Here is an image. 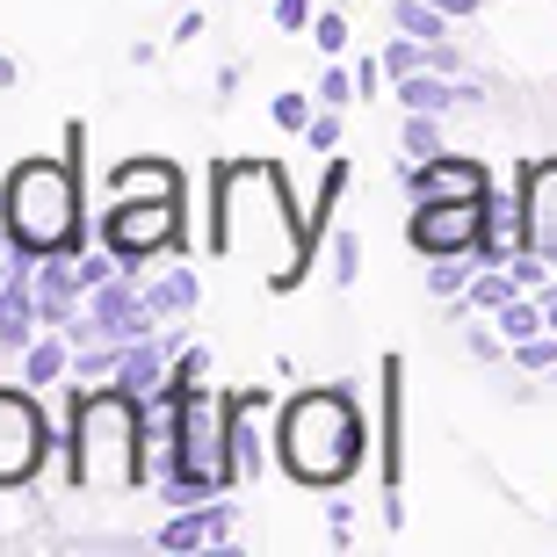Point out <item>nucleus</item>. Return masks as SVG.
Returning a JSON list of instances; mask_svg holds the SVG:
<instances>
[{
	"label": "nucleus",
	"instance_id": "obj_18",
	"mask_svg": "<svg viewBox=\"0 0 557 557\" xmlns=\"http://www.w3.org/2000/svg\"><path fill=\"white\" fill-rule=\"evenodd\" d=\"M145 305H152V319H188V311L203 305V283H196V269H174L145 289Z\"/></svg>",
	"mask_w": 557,
	"mask_h": 557
},
{
	"label": "nucleus",
	"instance_id": "obj_17",
	"mask_svg": "<svg viewBox=\"0 0 557 557\" xmlns=\"http://www.w3.org/2000/svg\"><path fill=\"white\" fill-rule=\"evenodd\" d=\"M398 87V109H428V116H449L463 95H456V81H442L434 65H420V73H406V81H392Z\"/></svg>",
	"mask_w": 557,
	"mask_h": 557
},
{
	"label": "nucleus",
	"instance_id": "obj_27",
	"mask_svg": "<svg viewBox=\"0 0 557 557\" xmlns=\"http://www.w3.org/2000/svg\"><path fill=\"white\" fill-rule=\"evenodd\" d=\"M515 362H521L529 376H550V370H557V333L543 326V333H529V341H515Z\"/></svg>",
	"mask_w": 557,
	"mask_h": 557
},
{
	"label": "nucleus",
	"instance_id": "obj_38",
	"mask_svg": "<svg viewBox=\"0 0 557 557\" xmlns=\"http://www.w3.org/2000/svg\"><path fill=\"white\" fill-rule=\"evenodd\" d=\"M434 8H442V15H449V22H463V15H478L485 0H434Z\"/></svg>",
	"mask_w": 557,
	"mask_h": 557
},
{
	"label": "nucleus",
	"instance_id": "obj_14",
	"mask_svg": "<svg viewBox=\"0 0 557 557\" xmlns=\"http://www.w3.org/2000/svg\"><path fill=\"white\" fill-rule=\"evenodd\" d=\"M341 196H348V160L333 152L326 174H319V196H311V210H305V239H311V253L333 239V210H341Z\"/></svg>",
	"mask_w": 557,
	"mask_h": 557
},
{
	"label": "nucleus",
	"instance_id": "obj_35",
	"mask_svg": "<svg viewBox=\"0 0 557 557\" xmlns=\"http://www.w3.org/2000/svg\"><path fill=\"white\" fill-rule=\"evenodd\" d=\"M326 521H333V543H348V529H355V507H348V499H333V507H326Z\"/></svg>",
	"mask_w": 557,
	"mask_h": 557
},
{
	"label": "nucleus",
	"instance_id": "obj_10",
	"mask_svg": "<svg viewBox=\"0 0 557 557\" xmlns=\"http://www.w3.org/2000/svg\"><path fill=\"white\" fill-rule=\"evenodd\" d=\"M515 210H521V247L543 253V261L557 269V160H529L521 166Z\"/></svg>",
	"mask_w": 557,
	"mask_h": 557
},
{
	"label": "nucleus",
	"instance_id": "obj_39",
	"mask_svg": "<svg viewBox=\"0 0 557 557\" xmlns=\"http://www.w3.org/2000/svg\"><path fill=\"white\" fill-rule=\"evenodd\" d=\"M536 297H543V326H550V333H557V283H543V289H536Z\"/></svg>",
	"mask_w": 557,
	"mask_h": 557
},
{
	"label": "nucleus",
	"instance_id": "obj_34",
	"mask_svg": "<svg viewBox=\"0 0 557 557\" xmlns=\"http://www.w3.org/2000/svg\"><path fill=\"white\" fill-rule=\"evenodd\" d=\"M428 65H434V73H456V65H463L456 37H434V44H428Z\"/></svg>",
	"mask_w": 557,
	"mask_h": 557
},
{
	"label": "nucleus",
	"instance_id": "obj_15",
	"mask_svg": "<svg viewBox=\"0 0 557 557\" xmlns=\"http://www.w3.org/2000/svg\"><path fill=\"white\" fill-rule=\"evenodd\" d=\"M116 196H182V166L174 160H124L109 174Z\"/></svg>",
	"mask_w": 557,
	"mask_h": 557
},
{
	"label": "nucleus",
	"instance_id": "obj_40",
	"mask_svg": "<svg viewBox=\"0 0 557 557\" xmlns=\"http://www.w3.org/2000/svg\"><path fill=\"white\" fill-rule=\"evenodd\" d=\"M0 87H22V65L8 59V51H0Z\"/></svg>",
	"mask_w": 557,
	"mask_h": 557
},
{
	"label": "nucleus",
	"instance_id": "obj_32",
	"mask_svg": "<svg viewBox=\"0 0 557 557\" xmlns=\"http://www.w3.org/2000/svg\"><path fill=\"white\" fill-rule=\"evenodd\" d=\"M305 145L311 152H333V145H341V109H319V116L305 124Z\"/></svg>",
	"mask_w": 557,
	"mask_h": 557
},
{
	"label": "nucleus",
	"instance_id": "obj_24",
	"mask_svg": "<svg viewBox=\"0 0 557 557\" xmlns=\"http://www.w3.org/2000/svg\"><path fill=\"white\" fill-rule=\"evenodd\" d=\"M398 152H406V160H434V152H442V116H428V109H406Z\"/></svg>",
	"mask_w": 557,
	"mask_h": 557
},
{
	"label": "nucleus",
	"instance_id": "obj_19",
	"mask_svg": "<svg viewBox=\"0 0 557 557\" xmlns=\"http://www.w3.org/2000/svg\"><path fill=\"white\" fill-rule=\"evenodd\" d=\"M478 269H485L478 253H442V261L428 269V297H434V305H456V297L471 289V275H478Z\"/></svg>",
	"mask_w": 557,
	"mask_h": 557
},
{
	"label": "nucleus",
	"instance_id": "obj_26",
	"mask_svg": "<svg viewBox=\"0 0 557 557\" xmlns=\"http://www.w3.org/2000/svg\"><path fill=\"white\" fill-rule=\"evenodd\" d=\"M311 95H319V109H348V102H362V87H355V65H326V73L311 81Z\"/></svg>",
	"mask_w": 557,
	"mask_h": 557
},
{
	"label": "nucleus",
	"instance_id": "obj_30",
	"mask_svg": "<svg viewBox=\"0 0 557 557\" xmlns=\"http://www.w3.org/2000/svg\"><path fill=\"white\" fill-rule=\"evenodd\" d=\"M311 44H319L326 59H341V51H348V15H341V8H319V22H311Z\"/></svg>",
	"mask_w": 557,
	"mask_h": 557
},
{
	"label": "nucleus",
	"instance_id": "obj_2",
	"mask_svg": "<svg viewBox=\"0 0 557 557\" xmlns=\"http://www.w3.org/2000/svg\"><path fill=\"white\" fill-rule=\"evenodd\" d=\"M73 493L95 499H124L138 485H152L145 471V398H131L116 376L95 392H73Z\"/></svg>",
	"mask_w": 557,
	"mask_h": 557
},
{
	"label": "nucleus",
	"instance_id": "obj_36",
	"mask_svg": "<svg viewBox=\"0 0 557 557\" xmlns=\"http://www.w3.org/2000/svg\"><path fill=\"white\" fill-rule=\"evenodd\" d=\"M463 348H471L478 362H493V355H499V326L493 333H463Z\"/></svg>",
	"mask_w": 557,
	"mask_h": 557
},
{
	"label": "nucleus",
	"instance_id": "obj_11",
	"mask_svg": "<svg viewBox=\"0 0 557 557\" xmlns=\"http://www.w3.org/2000/svg\"><path fill=\"white\" fill-rule=\"evenodd\" d=\"M269 406H275L269 384L225 392V413H232V471H239V485H261V471H269V456H261V428H253Z\"/></svg>",
	"mask_w": 557,
	"mask_h": 557
},
{
	"label": "nucleus",
	"instance_id": "obj_4",
	"mask_svg": "<svg viewBox=\"0 0 557 557\" xmlns=\"http://www.w3.org/2000/svg\"><path fill=\"white\" fill-rule=\"evenodd\" d=\"M269 225L305 239V210L289 203L283 166L275 160H225L218 166V253H253V239ZM311 253V239H305Z\"/></svg>",
	"mask_w": 557,
	"mask_h": 557
},
{
	"label": "nucleus",
	"instance_id": "obj_9",
	"mask_svg": "<svg viewBox=\"0 0 557 557\" xmlns=\"http://www.w3.org/2000/svg\"><path fill=\"white\" fill-rule=\"evenodd\" d=\"M398 188L413 203H449V196H493V166L471 160V152H434V160H406L398 166Z\"/></svg>",
	"mask_w": 557,
	"mask_h": 557
},
{
	"label": "nucleus",
	"instance_id": "obj_1",
	"mask_svg": "<svg viewBox=\"0 0 557 557\" xmlns=\"http://www.w3.org/2000/svg\"><path fill=\"white\" fill-rule=\"evenodd\" d=\"M275 456L297 485H348L370 456V428H362V406H355L348 384H311V392L283 398V420H275Z\"/></svg>",
	"mask_w": 557,
	"mask_h": 557
},
{
	"label": "nucleus",
	"instance_id": "obj_22",
	"mask_svg": "<svg viewBox=\"0 0 557 557\" xmlns=\"http://www.w3.org/2000/svg\"><path fill=\"white\" fill-rule=\"evenodd\" d=\"M392 29H406V37L434 44V37H449V15H442L434 0H392Z\"/></svg>",
	"mask_w": 557,
	"mask_h": 557
},
{
	"label": "nucleus",
	"instance_id": "obj_20",
	"mask_svg": "<svg viewBox=\"0 0 557 557\" xmlns=\"http://www.w3.org/2000/svg\"><path fill=\"white\" fill-rule=\"evenodd\" d=\"M515 297H521L515 269H478V275H471V289H463V305H471V311H485V319H493L499 305H515Z\"/></svg>",
	"mask_w": 557,
	"mask_h": 557
},
{
	"label": "nucleus",
	"instance_id": "obj_31",
	"mask_svg": "<svg viewBox=\"0 0 557 557\" xmlns=\"http://www.w3.org/2000/svg\"><path fill=\"white\" fill-rule=\"evenodd\" d=\"M269 22L283 37H305L311 22H319V8H311V0H269Z\"/></svg>",
	"mask_w": 557,
	"mask_h": 557
},
{
	"label": "nucleus",
	"instance_id": "obj_21",
	"mask_svg": "<svg viewBox=\"0 0 557 557\" xmlns=\"http://www.w3.org/2000/svg\"><path fill=\"white\" fill-rule=\"evenodd\" d=\"M493 326H499V341H507V348H515V341H529V333H543V297H536V289H521L515 305L493 311Z\"/></svg>",
	"mask_w": 557,
	"mask_h": 557
},
{
	"label": "nucleus",
	"instance_id": "obj_13",
	"mask_svg": "<svg viewBox=\"0 0 557 557\" xmlns=\"http://www.w3.org/2000/svg\"><path fill=\"white\" fill-rule=\"evenodd\" d=\"M166 362H174V341H160V333H138L124 348V362H116V384H124L131 398H152L166 384Z\"/></svg>",
	"mask_w": 557,
	"mask_h": 557
},
{
	"label": "nucleus",
	"instance_id": "obj_16",
	"mask_svg": "<svg viewBox=\"0 0 557 557\" xmlns=\"http://www.w3.org/2000/svg\"><path fill=\"white\" fill-rule=\"evenodd\" d=\"M65 370H73V341H65L59 326L44 333V341H29V348H22V384H29V392H37V384H59Z\"/></svg>",
	"mask_w": 557,
	"mask_h": 557
},
{
	"label": "nucleus",
	"instance_id": "obj_29",
	"mask_svg": "<svg viewBox=\"0 0 557 557\" xmlns=\"http://www.w3.org/2000/svg\"><path fill=\"white\" fill-rule=\"evenodd\" d=\"M326 247H333V283L355 289V275H362V239H355V232H333Z\"/></svg>",
	"mask_w": 557,
	"mask_h": 557
},
{
	"label": "nucleus",
	"instance_id": "obj_3",
	"mask_svg": "<svg viewBox=\"0 0 557 557\" xmlns=\"http://www.w3.org/2000/svg\"><path fill=\"white\" fill-rule=\"evenodd\" d=\"M0 225L15 253H81L87 247V166L73 152H29L8 166L0 188Z\"/></svg>",
	"mask_w": 557,
	"mask_h": 557
},
{
	"label": "nucleus",
	"instance_id": "obj_5",
	"mask_svg": "<svg viewBox=\"0 0 557 557\" xmlns=\"http://www.w3.org/2000/svg\"><path fill=\"white\" fill-rule=\"evenodd\" d=\"M182 239V196H116L102 210V247L124 261L131 275Z\"/></svg>",
	"mask_w": 557,
	"mask_h": 557
},
{
	"label": "nucleus",
	"instance_id": "obj_8",
	"mask_svg": "<svg viewBox=\"0 0 557 557\" xmlns=\"http://www.w3.org/2000/svg\"><path fill=\"white\" fill-rule=\"evenodd\" d=\"M376 428H384V442H376V463H384V529H398L406 521V499H398V463H406V362L398 355H384L376 362Z\"/></svg>",
	"mask_w": 557,
	"mask_h": 557
},
{
	"label": "nucleus",
	"instance_id": "obj_23",
	"mask_svg": "<svg viewBox=\"0 0 557 557\" xmlns=\"http://www.w3.org/2000/svg\"><path fill=\"white\" fill-rule=\"evenodd\" d=\"M203 376H210V348L196 341V348H174V362H166V384H160V392L188 398V392H203Z\"/></svg>",
	"mask_w": 557,
	"mask_h": 557
},
{
	"label": "nucleus",
	"instance_id": "obj_37",
	"mask_svg": "<svg viewBox=\"0 0 557 557\" xmlns=\"http://www.w3.org/2000/svg\"><path fill=\"white\" fill-rule=\"evenodd\" d=\"M196 37H203V8H188V15L174 22V44H196Z\"/></svg>",
	"mask_w": 557,
	"mask_h": 557
},
{
	"label": "nucleus",
	"instance_id": "obj_33",
	"mask_svg": "<svg viewBox=\"0 0 557 557\" xmlns=\"http://www.w3.org/2000/svg\"><path fill=\"white\" fill-rule=\"evenodd\" d=\"M384 81H392V73H384V51H376V59H355V87H362V102H376Z\"/></svg>",
	"mask_w": 557,
	"mask_h": 557
},
{
	"label": "nucleus",
	"instance_id": "obj_28",
	"mask_svg": "<svg viewBox=\"0 0 557 557\" xmlns=\"http://www.w3.org/2000/svg\"><path fill=\"white\" fill-rule=\"evenodd\" d=\"M420 65H428V44L398 29V37L384 44V73H392V81H406V73H420Z\"/></svg>",
	"mask_w": 557,
	"mask_h": 557
},
{
	"label": "nucleus",
	"instance_id": "obj_6",
	"mask_svg": "<svg viewBox=\"0 0 557 557\" xmlns=\"http://www.w3.org/2000/svg\"><path fill=\"white\" fill-rule=\"evenodd\" d=\"M51 456V420L29 398V384H0V493L8 485H29Z\"/></svg>",
	"mask_w": 557,
	"mask_h": 557
},
{
	"label": "nucleus",
	"instance_id": "obj_42",
	"mask_svg": "<svg viewBox=\"0 0 557 557\" xmlns=\"http://www.w3.org/2000/svg\"><path fill=\"white\" fill-rule=\"evenodd\" d=\"M550 376H557V370H550Z\"/></svg>",
	"mask_w": 557,
	"mask_h": 557
},
{
	"label": "nucleus",
	"instance_id": "obj_25",
	"mask_svg": "<svg viewBox=\"0 0 557 557\" xmlns=\"http://www.w3.org/2000/svg\"><path fill=\"white\" fill-rule=\"evenodd\" d=\"M269 116H275V131H297V138H305V124L319 116V95H305V87H283V95L269 102Z\"/></svg>",
	"mask_w": 557,
	"mask_h": 557
},
{
	"label": "nucleus",
	"instance_id": "obj_7",
	"mask_svg": "<svg viewBox=\"0 0 557 557\" xmlns=\"http://www.w3.org/2000/svg\"><path fill=\"white\" fill-rule=\"evenodd\" d=\"M485 203L493 196H449V203H413L406 210V247L442 261V253H478V232H485Z\"/></svg>",
	"mask_w": 557,
	"mask_h": 557
},
{
	"label": "nucleus",
	"instance_id": "obj_12",
	"mask_svg": "<svg viewBox=\"0 0 557 557\" xmlns=\"http://www.w3.org/2000/svg\"><path fill=\"white\" fill-rule=\"evenodd\" d=\"M232 529H239V507H232L225 493L203 499V507H174L160 529V550H203V543H232Z\"/></svg>",
	"mask_w": 557,
	"mask_h": 557
},
{
	"label": "nucleus",
	"instance_id": "obj_41",
	"mask_svg": "<svg viewBox=\"0 0 557 557\" xmlns=\"http://www.w3.org/2000/svg\"><path fill=\"white\" fill-rule=\"evenodd\" d=\"M0 239H8V225H0Z\"/></svg>",
	"mask_w": 557,
	"mask_h": 557
}]
</instances>
